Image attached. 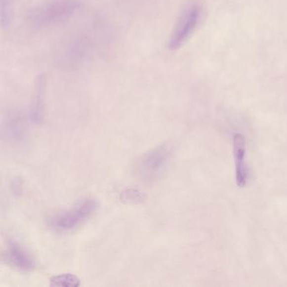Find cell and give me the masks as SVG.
<instances>
[{"mask_svg":"<svg viewBox=\"0 0 287 287\" xmlns=\"http://www.w3.org/2000/svg\"><path fill=\"white\" fill-rule=\"evenodd\" d=\"M145 198L144 194L137 190H126L121 195V199L123 201H126L128 202H142V200Z\"/></svg>","mask_w":287,"mask_h":287,"instance_id":"12","label":"cell"},{"mask_svg":"<svg viewBox=\"0 0 287 287\" xmlns=\"http://www.w3.org/2000/svg\"><path fill=\"white\" fill-rule=\"evenodd\" d=\"M7 130L9 136H11L12 138H18L21 137V135L23 133V124L21 120L20 121V117L14 116L9 118L7 123Z\"/></svg>","mask_w":287,"mask_h":287,"instance_id":"10","label":"cell"},{"mask_svg":"<svg viewBox=\"0 0 287 287\" xmlns=\"http://www.w3.org/2000/svg\"><path fill=\"white\" fill-rule=\"evenodd\" d=\"M97 209V202L88 199L80 202L70 210L52 217L50 225L56 230L70 231L77 228L93 216Z\"/></svg>","mask_w":287,"mask_h":287,"instance_id":"3","label":"cell"},{"mask_svg":"<svg viewBox=\"0 0 287 287\" xmlns=\"http://www.w3.org/2000/svg\"><path fill=\"white\" fill-rule=\"evenodd\" d=\"M202 16V7L197 3H191L183 10L168 40L170 51H176L187 42L199 26Z\"/></svg>","mask_w":287,"mask_h":287,"instance_id":"2","label":"cell"},{"mask_svg":"<svg viewBox=\"0 0 287 287\" xmlns=\"http://www.w3.org/2000/svg\"><path fill=\"white\" fill-rule=\"evenodd\" d=\"M44 88H45V77L43 75H40L37 80L36 95L32 110V118L36 123H39L42 117Z\"/></svg>","mask_w":287,"mask_h":287,"instance_id":"8","label":"cell"},{"mask_svg":"<svg viewBox=\"0 0 287 287\" xmlns=\"http://www.w3.org/2000/svg\"><path fill=\"white\" fill-rule=\"evenodd\" d=\"M172 154L170 146L162 145L146 153L138 160L136 171L142 179H153L164 170Z\"/></svg>","mask_w":287,"mask_h":287,"instance_id":"4","label":"cell"},{"mask_svg":"<svg viewBox=\"0 0 287 287\" xmlns=\"http://www.w3.org/2000/svg\"><path fill=\"white\" fill-rule=\"evenodd\" d=\"M233 154L236 168V183L239 187H245L248 179V168L245 162L246 141L242 134L233 136Z\"/></svg>","mask_w":287,"mask_h":287,"instance_id":"6","label":"cell"},{"mask_svg":"<svg viewBox=\"0 0 287 287\" xmlns=\"http://www.w3.org/2000/svg\"><path fill=\"white\" fill-rule=\"evenodd\" d=\"M12 1L13 0H0V19L3 28L8 26L10 20Z\"/></svg>","mask_w":287,"mask_h":287,"instance_id":"11","label":"cell"},{"mask_svg":"<svg viewBox=\"0 0 287 287\" xmlns=\"http://www.w3.org/2000/svg\"><path fill=\"white\" fill-rule=\"evenodd\" d=\"M80 0H47L31 9L27 20L35 28H44L64 22L81 8Z\"/></svg>","mask_w":287,"mask_h":287,"instance_id":"1","label":"cell"},{"mask_svg":"<svg viewBox=\"0 0 287 287\" xmlns=\"http://www.w3.org/2000/svg\"><path fill=\"white\" fill-rule=\"evenodd\" d=\"M6 259L13 266L19 270L29 271L35 268L34 259L26 249L14 242L9 243L6 249Z\"/></svg>","mask_w":287,"mask_h":287,"instance_id":"7","label":"cell"},{"mask_svg":"<svg viewBox=\"0 0 287 287\" xmlns=\"http://www.w3.org/2000/svg\"><path fill=\"white\" fill-rule=\"evenodd\" d=\"M89 52V42L83 37L70 38L61 44L57 51V63L72 68L84 61Z\"/></svg>","mask_w":287,"mask_h":287,"instance_id":"5","label":"cell"},{"mask_svg":"<svg viewBox=\"0 0 287 287\" xmlns=\"http://www.w3.org/2000/svg\"><path fill=\"white\" fill-rule=\"evenodd\" d=\"M50 282L51 287H79L80 284L77 276L72 274H63L53 276Z\"/></svg>","mask_w":287,"mask_h":287,"instance_id":"9","label":"cell"}]
</instances>
